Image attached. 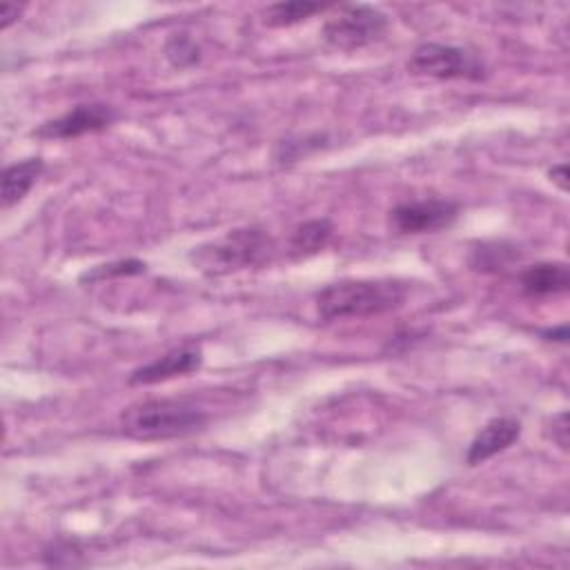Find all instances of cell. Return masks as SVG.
<instances>
[{
	"label": "cell",
	"instance_id": "9a60e30c",
	"mask_svg": "<svg viewBox=\"0 0 570 570\" xmlns=\"http://www.w3.org/2000/svg\"><path fill=\"white\" fill-rule=\"evenodd\" d=\"M201 57H203L201 45L192 36H187L183 32L181 34H172L168 38V43H166V59L177 70H190V68L198 65Z\"/></svg>",
	"mask_w": 570,
	"mask_h": 570
},
{
	"label": "cell",
	"instance_id": "4fadbf2b",
	"mask_svg": "<svg viewBox=\"0 0 570 570\" xmlns=\"http://www.w3.org/2000/svg\"><path fill=\"white\" fill-rule=\"evenodd\" d=\"M322 3H307V0H290V3H275L264 12V23L268 27H292L307 21L313 14L324 12Z\"/></svg>",
	"mask_w": 570,
	"mask_h": 570
},
{
	"label": "cell",
	"instance_id": "7c38bea8",
	"mask_svg": "<svg viewBox=\"0 0 570 570\" xmlns=\"http://www.w3.org/2000/svg\"><path fill=\"white\" fill-rule=\"evenodd\" d=\"M332 232H335V228L328 219L305 221L290 237V243H288L290 258H294V262H301V258L315 256L317 252H322L328 245Z\"/></svg>",
	"mask_w": 570,
	"mask_h": 570
},
{
	"label": "cell",
	"instance_id": "5bb4252c",
	"mask_svg": "<svg viewBox=\"0 0 570 570\" xmlns=\"http://www.w3.org/2000/svg\"><path fill=\"white\" fill-rule=\"evenodd\" d=\"M514 258H520V252L508 243H482L471 254V268L477 272H497L514 262Z\"/></svg>",
	"mask_w": 570,
	"mask_h": 570
},
{
	"label": "cell",
	"instance_id": "3957f363",
	"mask_svg": "<svg viewBox=\"0 0 570 570\" xmlns=\"http://www.w3.org/2000/svg\"><path fill=\"white\" fill-rule=\"evenodd\" d=\"M275 250L270 234L262 228H239L226 237L203 243L190 252V262L210 277H223L237 270L266 264Z\"/></svg>",
	"mask_w": 570,
	"mask_h": 570
},
{
	"label": "cell",
	"instance_id": "52a82bcc",
	"mask_svg": "<svg viewBox=\"0 0 570 570\" xmlns=\"http://www.w3.org/2000/svg\"><path fill=\"white\" fill-rule=\"evenodd\" d=\"M119 119L117 110L102 102H92V106H76L74 110L65 112L63 117L43 123L38 130H34V136L47 138V141H68L78 138L85 134H96L108 130Z\"/></svg>",
	"mask_w": 570,
	"mask_h": 570
},
{
	"label": "cell",
	"instance_id": "5b68a950",
	"mask_svg": "<svg viewBox=\"0 0 570 570\" xmlns=\"http://www.w3.org/2000/svg\"><path fill=\"white\" fill-rule=\"evenodd\" d=\"M408 70L417 76L437 81H482L486 76L484 63L475 54H471L469 49L441 43H426L414 49Z\"/></svg>",
	"mask_w": 570,
	"mask_h": 570
},
{
	"label": "cell",
	"instance_id": "8992f818",
	"mask_svg": "<svg viewBox=\"0 0 570 570\" xmlns=\"http://www.w3.org/2000/svg\"><path fill=\"white\" fill-rule=\"evenodd\" d=\"M459 217V203L446 198H424L399 203L390 213V223L401 234H428L450 228Z\"/></svg>",
	"mask_w": 570,
	"mask_h": 570
},
{
	"label": "cell",
	"instance_id": "8fae6325",
	"mask_svg": "<svg viewBox=\"0 0 570 570\" xmlns=\"http://www.w3.org/2000/svg\"><path fill=\"white\" fill-rule=\"evenodd\" d=\"M45 170V163L40 157H32L25 161H19L14 166H8L3 170V185H0V198H3V207L10 210L16 203H21L29 190L36 185Z\"/></svg>",
	"mask_w": 570,
	"mask_h": 570
},
{
	"label": "cell",
	"instance_id": "277c9868",
	"mask_svg": "<svg viewBox=\"0 0 570 570\" xmlns=\"http://www.w3.org/2000/svg\"><path fill=\"white\" fill-rule=\"evenodd\" d=\"M388 16L373 5H341L324 25V40L339 51L364 49L384 38Z\"/></svg>",
	"mask_w": 570,
	"mask_h": 570
},
{
	"label": "cell",
	"instance_id": "9c48e42d",
	"mask_svg": "<svg viewBox=\"0 0 570 570\" xmlns=\"http://www.w3.org/2000/svg\"><path fill=\"white\" fill-rule=\"evenodd\" d=\"M522 435V424L512 417H497L488 422L477 437L473 439L469 452H465V463L469 465H480L495 454L508 450Z\"/></svg>",
	"mask_w": 570,
	"mask_h": 570
},
{
	"label": "cell",
	"instance_id": "30bf717a",
	"mask_svg": "<svg viewBox=\"0 0 570 570\" xmlns=\"http://www.w3.org/2000/svg\"><path fill=\"white\" fill-rule=\"evenodd\" d=\"M522 292L531 299H544L553 294L568 292L570 288V272L566 264L553 262V264H537L522 272L520 277Z\"/></svg>",
	"mask_w": 570,
	"mask_h": 570
},
{
	"label": "cell",
	"instance_id": "7a4b0ae2",
	"mask_svg": "<svg viewBox=\"0 0 570 570\" xmlns=\"http://www.w3.org/2000/svg\"><path fill=\"white\" fill-rule=\"evenodd\" d=\"M207 412L179 399H149L130 405L121 414V428L141 441H163L203 430Z\"/></svg>",
	"mask_w": 570,
	"mask_h": 570
},
{
	"label": "cell",
	"instance_id": "6da1fadb",
	"mask_svg": "<svg viewBox=\"0 0 570 570\" xmlns=\"http://www.w3.org/2000/svg\"><path fill=\"white\" fill-rule=\"evenodd\" d=\"M408 296V286L397 279H361L339 281L317 294L322 319H368L401 307Z\"/></svg>",
	"mask_w": 570,
	"mask_h": 570
},
{
	"label": "cell",
	"instance_id": "ffe728a7",
	"mask_svg": "<svg viewBox=\"0 0 570 570\" xmlns=\"http://www.w3.org/2000/svg\"><path fill=\"white\" fill-rule=\"evenodd\" d=\"M544 337H546L548 341H561V343H566V339H568V328L561 326V328H557V330H546Z\"/></svg>",
	"mask_w": 570,
	"mask_h": 570
},
{
	"label": "cell",
	"instance_id": "d6986e66",
	"mask_svg": "<svg viewBox=\"0 0 570 570\" xmlns=\"http://www.w3.org/2000/svg\"><path fill=\"white\" fill-rule=\"evenodd\" d=\"M550 181L559 187V190H568V168L566 166H557L550 170Z\"/></svg>",
	"mask_w": 570,
	"mask_h": 570
},
{
	"label": "cell",
	"instance_id": "e0dca14e",
	"mask_svg": "<svg viewBox=\"0 0 570 570\" xmlns=\"http://www.w3.org/2000/svg\"><path fill=\"white\" fill-rule=\"evenodd\" d=\"M553 441L561 450H568V414L566 412H559L557 417H553Z\"/></svg>",
	"mask_w": 570,
	"mask_h": 570
},
{
	"label": "cell",
	"instance_id": "ba28073f",
	"mask_svg": "<svg viewBox=\"0 0 570 570\" xmlns=\"http://www.w3.org/2000/svg\"><path fill=\"white\" fill-rule=\"evenodd\" d=\"M203 364V352L198 345H183L177 350L166 352L163 356L149 361V364L136 368L130 375L132 386H151L161 384L174 377H185L190 373H196Z\"/></svg>",
	"mask_w": 570,
	"mask_h": 570
},
{
	"label": "cell",
	"instance_id": "ac0fdd59",
	"mask_svg": "<svg viewBox=\"0 0 570 570\" xmlns=\"http://www.w3.org/2000/svg\"><path fill=\"white\" fill-rule=\"evenodd\" d=\"M25 5H16V3H3L0 5V29H8L12 23H16L23 14Z\"/></svg>",
	"mask_w": 570,
	"mask_h": 570
},
{
	"label": "cell",
	"instance_id": "2e32d148",
	"mask_svg": "<svg viewBox=\"0 0 570 570\" xmlns=\"http://www.w3.org/2000/svg\"><path fill=\"white\" fill-rule=\"evenodd\" d=\"M147 270V266L138 258H123V262H114V264H106V266H96L92 270H87L81 281L83 283H96V281H108L114 277H134V275H143Z\"/></svg>",
	"mask_w": 570,
	"mask_h": 570
}]
</instances>
